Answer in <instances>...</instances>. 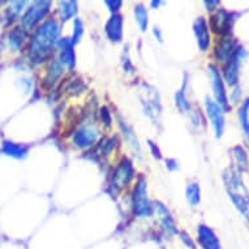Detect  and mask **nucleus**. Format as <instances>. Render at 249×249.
<instances>
[{"label":"nucleus","instance_id":"13","mask_svg":"<svg viewBox=\"0 0 249 249\" xmlns=\"http://www.w3.org/2000/svg\"><path fill=\"white\" fill-rule=\"evenodd\" d=\"M105 32H106L107 38L111 42L122 41L123 38V17L119 13H114L112 16L108 18V21L105 25Z\"/></svg>","mask_w":249,"mask_h":249},{"label":"nucleus","instance_id":"15","mask_svg":"<svg viewBox=\"0 0 249 249\" xmlns=\"http://www.w3.org/2000/svg\"><path fill=\"white\" fill-rule=\"evenodd\" d=\"M197 233H198V243L202 249H221V243L218 237L208 226H198Z\"/></svg>","mask_w":249,"mask_h":249},{"label":"nucleus","instance_id":"31","mask_svg":"<svg viewBox=\"0 0 249 249\" xmlns=\"http://www.w3.org/2000/svg\"><path fill=\"white\" fill-rule=\"evenodd\" d=\"M25 5V1H13L12 4H11V12L13 15H18V13L22 11V7Z\"/></svg>","mask_w":249,"mask_h":249},{"label":"nucleus","instance_id":"30","mask_svg":"<svg viewBox=\"0 0 249 249\" xmlns=\"http://www.w3.org/2000/svg\"><path fill=\"white\" fill-rule=\"evenodd\" d=\"M105 4L108 7V9H110L111 12L116 13L120 9V7H122V1L120 0H116V1H110V0H107V1H105Z\"/></svg>","mask_w":249,"mask_h":249},{"label":"nucleus","instance_id":"23","mask_svg":"<svg viewBox=\"0 0 249 249\" xmlns=\"http://www.w3.org/2000/svg\"><path fill=\"white\" fill-rule=\"evenodd\" d=\"M135 17L137 24L140 25L141 32H145L149 25V18H147V11L142 4H139L135 7Z\"/></svg>","mask_w":249,"mask_h":249},{"label":"nucleus","instance_id":"22","mask_svg":"<svg viewBox=\"0 0 249 249\" xmlns=\"http://www.w3.org/2000/svg\"><path fill=\"white\" fill-rule=\"evenodd\" d=\"M116 142H118V137L116 136H111V137L103 139L98 143V151L101 153V155H105V157L110 155L114 151L115 146H116Z\"/></svg>","mask_w":249,"mask_h":249},{"label":"nucleus","instance_id":"18","mask_svg":"<svg viewBox=\"0 0 249 249\" xmlns=\"http://www.w3.org/2000/svg\"><path fill=\"white\" fill-rule=\"evenodd\" d=\"M29 147L22 143H16L12 141H4L1 145V153L16 160H22L28 155Z\"/></svg>","mask_w":249,"mask_h":249},{"label":"nucleus","instance_id":"20","mask_svg":"<svg viewBox=\"0 0 249 249\" xmlns=\"http://www.w3.org/2000/svg\"><path fill=\"white\" fill-rule=\"evenodd\" d=\"M118 120H119V127H120V129H122L124 137L127 139V141L129 142L132 149H133L135 151H137L140 155V145L137 139H136V135L133 133V129H132V128L127 124V122H124L120 116H118Z\"/></svg>","mask_w":249,"mask_h":249},{"label":"nucleus","instance_id":"21","mask_svg":"<svg viewBox=\"0 0 249 249\" xmlns=\"http://www.w3.org/2000/svg\"><path fill=\"white\" fill-rule=\"evenodd\" d=\"M59 11H60L61 20H71L77 13V1H60L59 3Z\"/></svg>","mask_w":249,"mask_h":249},{"label":"nucleus","instance_id":"19","mask_svg":"<svg viewBox=\"0 0 249 249\" xmlns=\"http://www.w3.org/2000/svg\"><path fill=\"white\" fill-rule=\"evenodd\" d=\"M25 39H26V30L22 26L13 28L8 34V43L9 47L13 51H18L22 47Z\"/></svg>","mask_w":249,"mask_h":249},{"label":"nucleus","instance_id":"25","mask_svg":"<svg viewBox=\"0 0 249 249\" xmlns=\"http://www.w3.org/2000/svg\"><path fill=\"white\" fill-rule=\"evenodd\" d=\"M239 118H240L241 127L245 131L249 140V98L244 102V105L241 106L240 111H239Z\"/></svg>","mask_w":249,"mask_h":249},{"label":"nucleus","instance_id":"1","mask_svg":"<svg viewBox=\"0 0 249 249\" xmlns=\"http://www.w3.org/2000/svg\"><path fill=\"white\" fill-rule=\"evenodd\" d=\"M59 33L60 26L55 18H47L36 29L29 45L28 56L30 63L41 64L47 57L51 56L59 42Z\"/></svg>","mask_w":249,"mask_h":249},{"label":"nucleus","instance_id":"35","mask_svg":"<svg viewBox=\"0 0 249 249\" xmlns=\"http://www.w3.org/2000/svg\"><path fill=\"white\" fill-rule=\"evenodd\" d=\"M219 4V1H213V0H210V1H205V5L208 7V11H212V9H214L213 7H216V5Z\"/></svg>","mask_w":249,"mask_h":249},{"label":"nucleus","instance_id":"34","mask_svg":"<svg viewBox=\"0 0 249 249\" xmlns=\"http://www.w3.org/2000/svg\"><path fill=\"white\" fill-rule=\"evenodd\" d=\"M167 167L170 168V170H176V168L179 167V166H178V162H176L175 160H167Z\"/></svg>","mask_w":249,"mask_h":249},{"label":"nucleus","instance_id":"26","mask_svg":"<svg viewBox=\"0 0 249 249\" xmlns=\"http://www.w3.org/2000/svg\"><path fill=\"white\" fill-rule=\"evenodd\" d=\"M185 82H184L183 88L178 91L175 94V101H176V106L179 107L180 110L184 111V112H187V111H189V102L188 99H187V97H185Z\"/></svg>","mask_w":249,"mask_h":249},{"label":"nucleus","instance_id":"8","mask_svg":"<svg viewBox=\"0 0 249 249\" xmlns=\"http://www.w3.org/2000/svg\"><path fill=\"white\" fill-rule=\"evenodd\" d=\"M205 107H206V114H208L212 125L215 131L216 137H221L225 129V116H223V110L221 107L216 105V102H213L210 98H206L205 102Z\"/></svg>","mask_w":249,"mask_h":249},{"label":"nucleus","instance_id":"16","mask_svg":"<svg viewBox=\"0 0 249 249\" xmlns=\"http://www.w3.org/2000/svg\"><path fill=\"white\" fill-rule=\"evenodd\" d=\"M193 30L196 34L197 38V45L200 47L201 51H206L210 45V36H209V29L208 24L205 21L204 17H200L195 21L193 24Z\"/></svg>","mask_w":249,"mask_h":249},{"label":"nucleus","instance_id":"11","mask_svg":"<svg viewBox=\"0 0 249 249\" xmlns=\"http://www.w3.org/2000/svg\"><path fill=\"white\" fill-rule=\"evenodd\" d=\"M59 47V61L67 68H73L76 66V53H74V45L70 38H61L57 42Z\"/></svg>","mask_w":249,"mask_h":249},{"label":"nucleus","instance_id":"24","mask_svg":"<svg viewBox=\"0 0 249 249\" xmlns=\"http://www.w3.org/2000/svg\"><path fill=\"white\" fill-rule=\"evenodd\" d=\"M187 198H188L189 204L192 206L200 204V185L197 183H191L187 187Z\"/></svg>","mask_w":249,"mask_h":249},{"label":"nucleus","instance_id":"32","mask_svg":"<svg viewBox=\"0 0 249 249\" xmlns=\"http://www.w3.org/2000/svg\"><path fill=\"white\" fill-rule=\"evenodd\" d=\"M180 236H181V240L184 241V244L188 245L191 249H196V248H195L196 245H195V243H193L192 239H191V236H189L188 233H187V232H180Z\"/></svg>","mask_w":249,"mask_h":249},{"label":"nucleus","instance_id":"29","mask_svg":"<svg viewBox=\"0 0 249 249\" xmlns=\"http://www.w3.org/2000/svg\"><path fill=\"white\" fill-rule=\"evenodd\" d=\"M101 119H102L103 125L111 127V124H112V118H111V112L107 107H102V108H101Z\"/></svg>","mask_w":249,"mask_h":249},{"label":"nucleus","instance_id":"37","mask_svg":"<svg viewBox=\"0 0 249 249\" xmlns=\"http://www.w3.org/2000/svg\"><path fill=\"white\" fill-rule=\"evenodd\" d=\"M160 3H162V1H151V5H153V7H158Z\"/></svg>","mask_w":249,"mask_h":249},{"label":"nucleus","instance_id":"14","mask_svg":"<svg viewBox=\"0 0 249 249\" xmlns=\"http://www.w3.org/2000/svg\"><path fill=\"white\" fill-rule=\"evenodd\" d=\"M235 50H236L235 39L232 37H230V36H225L221 39V42H218L214 55H215L216 60L222 61V63H227L230 60V57L232 56V53H235Z\"/></svg>","mask_w":249,"mask_h":249},{"label":"nucleus","instance_id":"36","mask_svg":"<svg viewBox=\"0 0 249 249\" xmlns=\"http://www.w3.org/2000/svg\"><path fill=\"white\" fill-rule=\"evenodd\" d=\"M153 33H154L155 38H157V39H158V41L162 42V32H160V29H158V28H155V29H154V32H153Z\"/></svg>","mask_w":249,"mask_h":249},{"label":"nucleus","instance_id":"28","mask_svg":"<svg viewBox=\"0 0 249 249\" xmlns=\"http://www.w3.org/2000/svg\"><path fill=\"white\" fill-rule=\"evenodd\" d=\"M233 154H235V157L239 160V166L244 168V170H247V167H248V160H247V155H245V151L243 150V147H235L233 149Z\"/></svg>","mask_w":249,"mask_h":249},{"label":"nucleus","instance_id":"33","mask_svg":"<svg viewBox=\"0 0 249 249\" xmlns=\"http://www.w3.org/2000/svg\"><path fill=\"white\" fill-rule=\"evenodd\" d=\"M150 147H151V151H153V155H154L155 158L160 160V149H158V146H155V143L150 141Z\"/></svg>","mask_w":249,"mask_h":249},{"label":"nucleus","instance_id":"9","mask_svg":"<svg viewBox=\"0 0 249 249\" xmlns=\"http://www.w3.org/2000/svg\"><path fill=\"white\" fill-rule=\"evenodd\" d=\"M233 24V17L231 13H229L225 9H221L210 18V25L215 33H219L222 36H230L231 28Z\"/></svg>","mask_w":249,"mask_h":249},{"label":"nucleus","instance_id":"2","mask_svg":"<svg viewBox=\"0 0 249 249\" xmlns=\"http://www.w3.org/2000/svg\"><path fill=\"white\" fill-rule=\"evenodd\" d=\"M223 179H225L227 192L232 198L233 204L236 205V208L249 221V193L244 187L241 178L232 170H229L223 176Z\"/></svg>","mask_w":249,"mask_h":249},{"label":"nucleus","instance_id":"27","mask_svg":"<svg viewBox=\"0 0 249 249\" xmlns=\"http://www.w3.org/2000/svg\"><path fill=\"white\" fill-rule=\"evenodd\" d=\"M82 34H84V24L81 22L80 18H76L73 22V36H72V39L71 42L72 43H77L80 41V38L82 37Z\"/></svg>","mask_w":249,"mask_h":249},{"label":"nucleus","instance_id":"6","mask_svg":"<svg viewBox=\"0 0 249 249\" xmlns=\"http://www.w3.org/2000/svg\"><path fill=\"white\" fill-rule=\"evenodd\" d=\"M209 76H210V80H212V86L213 91H214V95H215L216 105L223 108V110H229V101H227V94H226L225 84H223V80L221 77V73L219 71L216 70V67L209 66Z\"/></svg>","mask_w":249,"mask_h":249},{"label":"nucleus","instance_id":"5","mask_svg":"<svg viewBox=\"0 0 249 249\" xmlns=\"http://www.w3.org/2000/svg\"><path fill=\"white\" fill-rule=\"evenodd\" d=\"M50 1H36L34 4H32L26 9V12L24 13V16L21 17V24L22 28L26 29L34 28L36 25L39 24L50 11Z\"/></svg>","mask_w":249,"mask_h":249},{"label":"nucleus","instance_id":"3","mask_svg":"<svg viewBox=\"0 0 249 249\" xmlns=\"http://www.w3.org/2000/svg\"><path fill=\"white\" fill-rule=\"evenodd\" d=\"M132 209L136 215L149 216L153 213V206L147 198L146 180L143 176H139L136 181L133 195H132Z\"/></svg>","mask_w":249,"mask_h":249},{"label":"nucleus","instance_id":"7","mask_svg":"<svg viewBox=\"0 0 249 249\" xmlns=\"http://www.w3.org/2000/svg\"><path fill=\"white\" fill-rule=\"evenodd\" d=\"M99 137V132L94 128L90 127H81L76 129L72 135V142L74 146L80 149H88L97 143Z\"/></svg>","mask_w":249,"mask_h":249},{"label":"nucleus","instance_id":"10","mask_svg":"<svg viewBox=\"0 0 249 249\" xmlns=\"http://www.w3.org/2000/svg\"><path fill=\"white\" fill-rule=\"evenodd\" d=\"M244 56V51L241 47H236L235 53H232V56L230 57V60L227 61V64L225 67V78L226 81L229 82L230 85H236L237 77H239V66L240 61Z\"/></svg>","mask_w":249,"mask_h":249},{"label":"nucleus","instance_id":"4","mask_svg":"<svg viewBox=\"0 0 249 249\" xmlns=\"http://www.w3.org/2000/svg\"><path fill=\"white\" fill-rule=\"evenodd\" d=\"M133 178H135V168H133V164H132V162L128 160V158H124V160L116 166L114 174L111 176L110 187L114 189L115 192H119V191H122L123 188H125L128 184L131 183Z\"/></svg>","mask_w":249,"mask_h":249},{"label":"nucleus","instance_id":"12","mask_svg":"<svg viewBox=\"0 0 249 249\" xmlns=\"http://www.w3.org/2000/svg\"><path fill=\"white\" fill-rule=\"evenodd\" d=\"M63 73H64V66L57 59H53L50 61L47 70H46L45 78H43V88L47 90L53 89V86L59 82Z\"/></svg>","mask_w":249,"mask_h":249},{"label":"nucleus","instance_id":"17","mask_svg":"<svg viewBox=\"0 0 249 249\" xmlns=\"http://www.w3.org/2000/svg\"><path fill=\"white\" fill-rule=\"evenodd\" d=\"M153 210H155L157 215L160 218V222L162 227H163L168 233H178V229H176L175 221L171 216L170 212L167 210V208L164 206L162 202H155Z\"/></svg>","mask_w":249,"mask_h":249}]
</instances>
